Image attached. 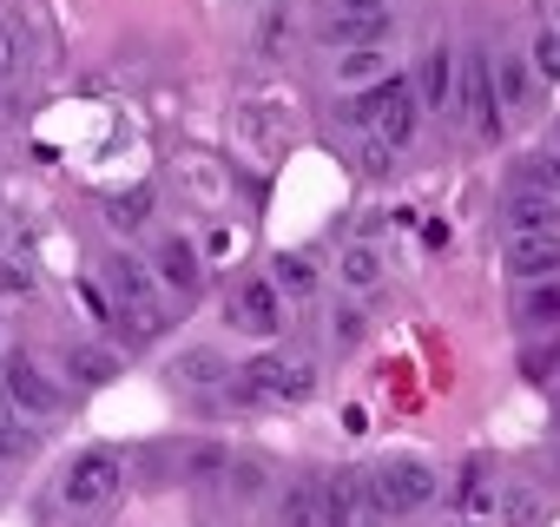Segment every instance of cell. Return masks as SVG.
I'll return each mask as SVG.
<instances>
[{"instance_id": "1", "label": "cell", "mask_w": 560, "mask_h": 527, "mask_svg": "<svg viewBox=\"0 0 560 527\" xmlns=\"http://www.w3.org/2000/svg\"><path fill=\"white\" fill-rule=\"evenodd\" d=\"M435 468L416 461V455H389L363 475V520H396V514H416L435 501Z\"/></svg>"}, {"instance_id": "2", "label": "cell", "mask_w": 560, "mask_h": 527, "mask_svg": "<svg viewBox=\"0 0 560 527\" xmlns=\"http://www.w3.org/2000/svg\"><path fill=\"white\" fill-rule=\"evenodd\" d=\"M416 113H422V106H416V86L396 80V73L376 80L363 99H350V126H370L383 145H409V139H416Z\"/></svg>"}, {"instance_id": "3", "label": "cell", "mask_w": 560, "mask_h": 527, "mask_svg": "<svg viewBox=\"0 0 560 527\" xmlns=\"http://www.w3.org/2000/svg\"><path fill=\"white\" fill-rule=\"evenodd\" d=\"M237 402H304L317 396V370L311 363H284V356H250L231 383Z\"/></svg>"}, {"instance_id": "4", "label": "cell", "mask_w": 560, "mask_h": 527, "mask_svg": "<svg viewBox=\"0 0 560 527\" xmlns=\"http://www.w3.org/2000/svg\"><path fill=\"white\" fill-rule=\"evenodd\" d=\"M119 488H126V461H119L113 448H86V455H73L67 475H60V501L80 507V514L119 501Z\"/></svg>"}, {"instance_id": "5", "label": "cell", "mask_w": 560, "mask_h": 527, "mask_svg": "<svg viewBox=\"0 0 560 527\" xmlns=\"http://www.w3.org/2000/svg\"><path fill=\"white\" fill-rule=\"evenodd\" d=\"M0 402H8L14 415L47 422V415H60V409H67V389H60L54 376H40V363H34V356H8V363H0Z\"/></svg>"}, {"instance_id": "6", "label": "cell", "mask_w": 560, "mask_h": 527, "mask_svg": "<svg viewBox=\"0 0 560 527\" xmlns=\"http://www.w3.org/2000/svg\"><path fill=\"white\" fill-rule=\"evenodd\" d=\"M455 106L468 113V126H475L481 139H501V99H494L488 54H468V67L455 73Z\"/></svg>"}, {"instance_id": "7", "label": "cell", "mask_w": 560, "mask_h": 527, "mask_svg": "<svg viewBox=\"0 0 560 527\" xmlns=\"http://www.w3.org/2000/svg\"><path fill=\"white\" fill-rule=\"evenodd\" d=\"M152 284L172 291L178 304H191L205 291V264H198L191 237H159V250H152Z\"/></svg>"}, {"instance_id": "8", "label": "cell", "mask_w": 560, "mask_h": 527, "mask_svg": "<svg viewBox=\"0 0 560 527\" xmlns=\"http://www.w3.org/2000/svg\"><path fill=\"white\" fill-rule=\"evenodd\" d=\"M224 317H231V330L277 337V330H284V297H277L270 278H250V284H237V297L224 304Z\"/></svg>"}, {"instance_id": "9", "label": "cell", "mask_w": 560, "mask_h": 527, "mask_svg": "<svg viewBox=\"0 0 560 527\" xmlns=\"http://www.w3.org/2000/svg\"><path fill=\"white\" fill-rule=\"evenodd\" d=\"M508 271L514 278H560V231H514Z\"/></svg>"}, {"instance_id": "10", "label": "cell", "mask_w": 560, "mask_h": 527, "mask_svg": "<svg viewBox=\"0 0 560 527\" xmlns=\"http://www.w3.org/2000/svg\"><path fill=\"white\" fill-rule=\"evenodd\" d=\"M455 54L448 47H429V60H422V73H416V106H429V113H455Z\"/></svg>"}, {"instance_id": "11", "label": "cell", "mask_w": 560, "mask_h": 527, "mask_svg": "<svg viewBox=\"0 0 560 527\" xmlns=\"http://www.w3.org/2000/svg\"><path fill=\"white\" fill-rule=\"evenodd\" d=\"M501 218H508V231H560V198L540 185H521V191H508Z\"/></svg>"}, {"instance_id": "12", "label": "cell", "mask_w": 560, "mask_h": 527, "mask_svg": "<svg viewBox=\"0 0 560 527\" xmlns=\"http://www.w3.org/2000/svg\"><path fill=\"white\" fill-rule=\"evenodd\" d=\"M317 501H324V527H363V475L317 481Z\"/></svg>"}, {"instance_id": "13", "label": "cell", "mask_w": 560, "mask_h": 527, "mask_svg": "<svg viewBox=\"0 0 560 527\" xmlns=\"http://www.w3.org/2000/svg\"><path fill=\"white\" fill-rule=\"evenodd\" d=\"M383 278H389V271H383V250H376V244H350V250L337 257V284H343L350 297H370Z\"/></svg>"}, {"instance_id": "14", "label": "cell", "mask_w": 560, "mask_h": 527, "mask_svg": "<svg viewBox=\"0 0 560 527\" xmlns=\"http://www.w3.org/2000/svg\"><path fill=\"white\" fill-rule=\"evenodd\" d=\"M389 34H396L389 14H330V27H324L330 47H383Z\"/></svg>"}, {"instance_id": "15", "label": "cell", "mask_w": 560, "mask_h": 527, "mask_svg": "<svg viewBox=\"0 0 560 527\" xmlns=\"http://www.w3.org/2000/svg\"><path fill=\"white\" fill-rule=\"evenodd\" d=\"M119 376V356L100 350V343H73L67 350V383H86V389H106Z\"/></svg>"}, {"instance_id": "16", "label": "cell", "mask_w": 560, "mask_h": 527, "mask_svg": "<svg viewBox=\"0 0 560 527\" xmlns=\"http://www.w3.org/2000/svg\"><path fill=\"white\" fill-rule=\"evenodd\" d=\"M231 501H264L270 494V461H257V455H231V468H224V481H218Z\"/></svg>"}, {"instance_id": "17", "label": "cell", "mask_w": 560, "mask_h": 527, "mask_svg": "<svg viewBox=\"0 0 560 527\" xmlns=\"http://www.w3.org/2000/svg\"><path fill=\"white\" fill-rule=\"evenodd\" d=\"M376 80H389V54L383 47H343L337 86H376Z\"/></svg>"}, {"instance_id": "18", "label": "cell", "mask_w": 560, "mask_h": 527, "mask_svg": "<svg viewBox=\"0 0 560 527\" xmlns=\"http://www.w3.org/2000/svg\"><path fill=\"white\" fill-rule=\"evenodd\" d=\"M488 73H494V99H501V113H508V106H521V99L534 93V67H527V60H514V54H494V60H488Z\"/></svg>"}, {"instance_id": "19", "label": "cell", "mask_w": 560, "mask_h": 527, "mask_svg": "<svg viewBox=\"0 0 560 527\" xmlns=\"http://www.w3.org/2000/svg\"><path fill=\"white\" fill-rule=\"evenodd\" d=\"M277 527H324L317 481H291V488H284V501H277Z\"/></svg>"}, {"instance_id": "20", "label": "cell", "mask_w": 560, "mask_h": 527, "mask_svg": "<svg viewBox=\"0 0 560 527\" xmlns=\"http://www.w3.org/2000/svg\"><path fill=\"white\" fill-rule=\"evenodd\" d=\"M270 284H277V297H311V291H317V264H311V257H298V250H277Z\"/></svg>"}, {"instance_id": "21", "label": "cell", "mask_w": 560, "mask_h": 527, "mask_svg": "<svg viewBox=\"0 0 560 527\" xmlns=\"http://www.w3.org/2000/svg\"><path fill=\"white\" fill-rule=\"evenodd\" d=\"M521 324L527 330H553L560 324V278H534V291L521 297Z\"/></svg>"}, {"instance_id": "22", "label": "cell", "mask_w": 560, "mask_h": 527, "mask_svg": "<svg viewBox=\"0 0 560 527\" xmlns=\"http://www.w3.org/2000/svg\"><path fill=\"white\" fill-rule=\"evenodd\" d=\"M224 468H231V448H224V442H198V448L185 455V475H191L198 488H218Z\"/></svg>"}, {"instance_id": "23", "label": "cell", "mask_w": 560, "mask_h": 527, "mask_svg": "<svg viewBox=\"0 0 560 527\" xmlns=\"http://www.w3.org/2000/svg\"><path fill=\"white\" fill-rule=\"evenodd\" d=\"M494 507H501L508 527H534V520H540V494H534L527 481H508V488L494 494Z\"/></svg>"}, {"instance_id": "24", "label": "cell", "mask_w": 560, "mask_h": 527, "mask_svg": "<svg viewBox=\"0 0 560 527\" xmlns=\"http://www.w3.org/2000/svg\"><path fill=\"white\" fill-rule=\"evenodd\" d=\"M34 455V429H27V415H14L8 402H0V461H27Z\"/></svg>"}, {"instance_id": "25", "label": "cell", "mask_w": 560, "mask_h": 527, "mask_svg": "<svg viewBox=\"0 0 560 527\" xmlns=\"http://www.w3.org/2000/svg\"><path fill=\"white\" fill-rule=\"evenodd\" d=\"M218 376H224V356H218V350H185V356H178V383H185V389H211Z\"/></svg>"}, {"instance_id": "26", "label": "cell", "mask_w": 560, "mask_h": 527, "mask_svg": "<svg viewBox=\"0 0 560 527\" xmlns=\"http://www.w3.org/2000/svg\"><path fill=\"white\" fill-rule=\"evenodd\" d=\"M34 297V271L21 257H0V304H27Z\"/></svg>"}, {"instance_id": "27", "label": "cell", "mask_w": 560, "mask_h": 527, "mask_svg": "<svg viewBox=\"0 0 560 527\" xmlns=\"http://www.w3.org/2000/svg\"><path fill=\"white\" fill-rule=\"evenodd\" d=\"M145 211H152V191H145V185H139V191H126V198H113V204H106V218H113V224H119V231H139V224H145Z\"/></svg>"}, {"instance_id": "28", "label": "cell", "mask_w": 560, "mask_h": 527, "mask_svg": "<svg viewBox=\"0 0 560 527\" xmlns=\"http://www.w3.org/2000/svg\"><path fill=\"white\" fill-rule=\"evenodd\" d=\"M527 67H534L540 80H560V34H553V27H540V34H534V47H527Z\"/></svg>"}, {"instance_id": "29", "label": "cell", "mask_w": 560, "mask_h": 527, "mask_svg": "<svg viewBox=\"0 0 560 527\" xmlns=\"http://www.w3.org/2000/svg\"><path fill=\"white\" fill-rule=\"evenodd\" d=\"M527 185H540V191H553V198H560V152L534 159V165H527Z\"/></svg>"}, {"instance_id": "30", "label": "cell", "mask_w": 560, "mask_h": 527, "mask_svg": "<svg viewBox=\"0 0 560 527\" xmlns=\"http://www.w3.org/2000/svg\"><path fill=\"white\" fill-rule=\"evenodd\" d=\"M14 73H21V34L0 21V80H14Z\"/></svg>"}, {"instance_id": "31", "label": "cell", "mask_w": 560, "mask_h": 527, "mask_svg": "<svg viewBox=\"0 0 560 527\" xmlns=\"http://www.w3.org/2000/svg\"><path fill=\"white\" fill-rule=\"evenodd\" d=\"M389 159H396V145H383V139H370V145H363V172H376V178H383V172H389Z\"/></svg>"}, {"instance_id": "32", "label": "cell", "mask_w": 560, "mask_h": 527, "mask_svg": "<svg viewBox=\"0 0 560 527\" xmlns=\"http://www.w3.org/2000/svg\"><path fill=\"white\" fill-rule=\"evenodd\" d=\"M337 343H363V311H337Z\"/></svg>"}, {"instance_id": "33", "label": "cell", "mask_w": 560, "mask_h": 527, "mask_svg": "<svg viewBox=\"0 0 560 527\" xmlns=\"http://www.w3.org/2000/svg\"><path fill=\"white\" fill-rule=\"evenodd\" d=\"M337 14H389V0H337Z\"/></svg>"}, {"instance_id": "34", "label": "cell", "mask_w": 560, "mask_h": 527, "mask_svg": "<svg viewBox=\"0 0 560 527\" xmlns=\"http://www.w3.org/2000/svg\"><path fill=\"white\" fill-rule=\"evenodd\" d=\"M521 370H527V376H547V370H553V350H527Z\"/></svg>"}, {"instance_id": "35", "label": "cell", "mask_w": 560, "mask_h": 527, "mask_svg": "<svg viewBox=\"0 0 560 527\" xmlns=\"http://www.w3.org/2000/svg\"><path fill=\"white\" fill-rule=\"evenodd\" d=\"M547 27H553V34H560V8H553V14H547Z\"/></svg>"}, {"instance_id": "36", "label": "cell", "mask_w": 560, "mask_h": 527, "mask_svg": "<svg viewBox=\"0 0 560 527\" xmlns=\"http://www.w3.org/2000/svg\"><path fill=\"white\" fill-rule=\"evenodd\" d=\"M0 244H8V224H0Z\"/></svg>"}]
</instances>
